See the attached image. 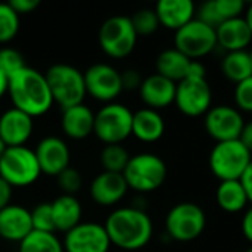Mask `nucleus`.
Here are the masks:
<instances>
[{
	"mask_svg": "<svg viewBox=\"0 0 252 252\" xmlns=\"http://www.w3.org/2000/svg\"><path fill=\"white\" fill-rule=\"evenodd\" d=\"M103 226L111 244L124 251L145 248L154 235L151 217L145 210L136 207H123L112 211Z\"/></svg>",
	"mask_w": 252,
	"mask_h": 252,
	"instance_id": "f257e3e1",
	"label": "nucleus"
},
{
	"mask_svg": "<svg viewBox=\"0 0 252 252\" xmlns=\"http://www.w3.org/2000/svg\"><path fill=\"white\" fill-rule=\"evenodd\" d=\"M7 93L13 108L32 118L46 114L55 103L44 74L31 66L22 68L9 78Z\"/></svg>",
	"mask_w": 252,
	"mask_h": 252,
	"instance_id": "f03ea898",
	"label": "nucleus"
},
{
	"mask_svg": "<svg viewBox=\"0 0 252 252\" xmlns=\"http://www.w3.org/2000/svg\"><path fill=\"white\" fill-rule=\"evenodd\" d=\"M44 77L53 102L62 109L83 103L87 93L84 75L78 68L68 63H55L46 71Z\"/></svg>",
	"mask_w": 252,
	"mask_h": 252,
	"instance_id": "7ed1b4c3",
	"label": "nucleus"
},
{
	"mask_svg": "<svg viewBox=\"0 0 252 252\" xmlns=\"http://www.w3.org/2000/svg\"><path fill=\"white\" fill-rule=\"evenodd\" d=\"M123 176L128 185V189L139 193H148L164 185L167 179V165L158 155L143 152L130 157Z\"/></svg>",
	"mask_w": 252,
	"mask_h": 252,
	"instance_id": "20e7f679",
	"label": "nucleus"
},
{
	"mask_svg": "<svg viewBox=\"0 0 252 252\" xmlns=\"http://www.w3.org/2000/svg\"><path fill=\"white\" fill-rule=\"evenodd\" d=\"M252 161V154L239 140L219 142L210 154L211 173L220 180H241Z\"/></svg>",
	"mask_w": 252,
	"mask_h": 252,
	"instance_id": "39448f33",
	"label": "nucleus"
},
{
	"mask_svg": "<svg viewBox=\"0 0 252 252\" xmlns=\"http://www.w3.org/2000/svg\"><path fill=\"white\" fill-rule=\"evenodd\" d=\"M207 227L204 210L193 202L174 205L165 217L167 236L177 242H192L198 239Z\"/></svg>",
	"mask_w": 252,
	"mask_h": 252,
	"instance_id": "423d86ee",
	"label": "nucleus"
},
{
	"mask_svg": "<svg viewBox=\"0 0 252 252\" xmlns=\"http://www.w3.org/2000/svg\"><path fill=\"white\" fill-rule=\"evenodd\" d=\"M133 112L123 103L111 102L94 114L93 133L105 145H121L131 136Z\"/></svg>",
	"mask_w": 252,
	"mask_h": 252,
	"instance_id": "0eeeda50",
	"label": "nucleus"
},
{
	"mask_svg": "<svg viewBox=\"0 0 252 252\" xmlns=\"http://www.w3.org/2000/svg\"><path fill=\"white\" fill-rule=\"evenodd\" d=\"M41 174L35 154L27 146L6 148L0 158V177L13 186H30Z\"/></svg>",
	"mask_w": 252,
	"mask_h": 252,
	"instance_id": "6e6552de",
	"label": "nucleus"
},
{
	"mask_svg": "<svg viewBox=\"0 0 252 252\" xmlns=\"http://www.w3.org/2000/svg\"><path fill=\"white\" fill-rule=\"evenodd\" d=\"M137 43V34L133 28L130 16L115 15L105 19L99 28L100 49L111 58L128 56Z\"/></svg>",
	"mask_w": 252,
	"mask_h": 252,
	"instance_id": "1a4fd4ad",
	"label": "nucleus"
},
{
	"mask_svg": "<svg viewBox=\"0 0 252 252\" xmlns=\"http://www.w3.org/2000/svg\"><path fill=\"white\" fill-rule=\"evenodd\" d=\"M174 47L186 55L190 61H198L213 53L219 47L216 28L195 18L188 25L176 31Z\"/></svg>",
	"mask_w": 252,
	"mask_h": 252,
	"instance_id": "9d476101",
	"label": "nucleus"
},
{
	"mask_svg": "<svg viewBox=\"0 0 252 252\" xmlns=\"http://www.w3.org/2000/svg\"><path fill=\"white\" fill-rule=\"evenodd\" d=\"M213 92L207 78H185L177 83L174 105L186 117H202L213 106Z\"/></svg>",
	"mask_w": 252,
	"mask_h": 252,
	"instance_id": "9b49d317",
	"label": "nucleus"
},
{
	"mask_svg": "<svg viewBox=\"0 0 252 252\" xmlns=\"http://www.w3.org/2000/svg\"><path fill=\"white\" fill-rule=\"evenodd\" d=\"M245 123L242 112L230 105L211 106L204 115V127L217 143L239 139Z\"/></svg>",
	"mask_w": 252,
	"mask_h": 252,
	"instance_id": "f8f14e48",
	"label": "nucleus"
},
{
	"mask_svg": "<svg viewBox=\"0 0 252 252\" xmlns=\"http://www.w3.org/2000/svg\"><path fill=\"white\" fill-rule=\"evenodd\" d=\"M86 93L92 97L111 103L123 92L121 72L109 63H94L90 65L84 72Z\"/></svg>",
	"mask_w": 252,
	"mask_h": 252,
	"instance_id": "ddd939ff",
	"label": "nucleus"
},
{
	"mask_svg": "<svg viewBox=\"0 0 252 252\" xmlns=\"http://www.w3.org/2000/svg\"><path fill=\"white\" fill-rule=\"evenodd\" d=\"M62 245L65 252H108L112 244L103 224L81 221L65 233Z\"/></svg>",
	"mask_w": 252,
	"mask_h": 252,
	"instance_id": "4468645a",
	"label": "nucleus"
},
{
	"mask_svg": "<svg viewBox=\"0 0 252 252\" xmlns=\"http://www.w3.org/2000/svg\"><path fill=\"white\" fill-rule=\"evenodd\" d=\"M34 154L40 165V170L44 174L56 177L61 171L69 167V161H71L69 148L62 139L56 136H47L41 139Z\"/></svg>",
	"mask_w": 252,
	"mask_h": 252,
	"instance_id": "2eb2a0df",
	"label": "nucleus"
},
{
	"mask_svg": "<svg viewBox=\"0 0 252 252\" xmlns=\"http://www.w3.org/2000/svg\"><path fill=\"white\" fill-rule=\"evenodd\" d=\"M89 190L92 199L96 204L102 207H111L118 204L126 196L128 190V185L123 173L102 171L93 179Z\"/></svg>",
	"mask_w": 252,
	"mask_h": 252,
	"instance_id": "dca6fc26",
	"label": "nucleus"
},
{
	"mask_svg": "<svg viewBox=\"0 0 252 252\" xmlns=\"http://www.w3.org/2000/svg\"><path fill=\"white\" fill-rule=\"evenodd\" d=\"M176 87L177 84L174 81L155 72L143 78L139 87V94L143 103L146 105V108L159 111L174 103Z\"/></svg>",
	"mask_w": 252,
	"mask_h": 252,
	"instance_id": "f3484780",
	"label": "nucleus"
},
{
	"mask_svg": "<svg viewBox=\"0 0 252 252\" xmlns=\"http://www.w3.org/2000/svg\"><path fill=\"white\" fill-rule=\"evenodd\" d=\"M32 127V117L13 106L0 115V137L7 148L25 146V142L31 137Z\"/></svg>",
	"mask_w": 252,
	"mask_h": 252,
	"instance_id": "a211bd4d",
	"label": "nucleus"
},
{
	"mask_svg": "<svg viewBox=\"0 0 252 252\" xmlns=\"http://www.w3.org/2000/svg\"><path fill=\"white\" fill-rule=\"evenodd\" d=\"M32 232L31 213L15 204L0 210V239L9 242H22Z\"/></svg>",
	"mask_w": 252,
	"mask_h": 252,
	"instance_id": "6ab92c4d",
	"label": "nucleus"
},
{
	"mask_svg": "<svg viewBox=\"0 0 252 252\" xmlns=\"http://www.w3.org/2000/svg\"><path fill=\"white\" fill-rule=\"evenodd\" d=\"M217 46L226 53L247 50L252 43V32L247 19L242 16L224 21L216 28Z\"/></svg>",
	"mask_w": 252,
	"mask_h": 252,
	"instance_id": "aec40b11",
	"label": "nucleus"
},
{
	"mask_svg": "<svg viewBox=\"0 0 252 252\" xmlns=\"http://www.w3.org/2000/svg\"><path fill=\"white\" fill-rule=\"evenodd\" d=\"M159 25L174 32L196 16V6L190 0H159L155 6Z\"/></svg>",
	"mask_w": 252,
	"mask_h": 252,
	"instance_id": "412c9836",
	"label": "nucleus"
},
{
	"mask_svg": "<svg viewBox=\"0 0 252 252\" xmlns=\"http://www.w3.org/2000/svg\"><path fill=\"white\" fill-rule=\"evenodd\" d=\"M245 3L242 0H210L196 7V19L217 28L224 21L242 16L245 13Z\"/></svg>",
	"mask_w": 252,
	"mask_h": 252,
	"instance_id": "4be33fe9",
	"label": "nucleus"
},
{
	"mask_svg": "<svg viewBox=\"0 0 252 252\" xmlns=\"http://www.w3.org/2000/svg\"><path fill=\"white\" fill-rule=\"evenodd\" d=\"M165 133V121L159 111L151 108H142L133 112V124H131V134L145 142L154 143L158 142Z\"/></svg>",
	"mask_w": 252,
	"mask_h": 252,
	"instance_id": "5701e85b",
	"label": "nucleus"
},
{
	"mask_svg": "<svg viewBox=\"0 0 252 252\" xmlns=\"http://www.w3.org/2000/svg\"><path fill=\"white\" fill-rule=\"evenodd\" d=\"M63 133L71 139H86L93 133L94 114L84 103L62 109L61 118Z\"/></svg>",
	"mask_w": 252,
	"mask_h": 252,
	"instance_id": "b1692460",
	"label": "nucleus"
},
{
	"mask_svg": "<svg viewBox=\"0 0 252 252\" xmlns=\"http://www.w3.org/2000/svg\"><path fill=\"white\" fill-rule=\"evenodd\" d=\"M52 216L55 230L58 232H69L75 226L81 223L83 208L80 201L72 195H59L52 202Z\"/></svg>",
	"mask_w": 252,
	"mask_h": 252,
	"instance_id": "393cba45",
	"label": "nucleus"
},
{
	"mask_svg": "<svg viewBox=\"0 0 252 252\" xmlns=\"http://www.w3.org/2000/svg\"><path fill=\"white\" fill-rule=\"evenodd\" d=\"M190 62L192 61L186 55L179 52L176 47L165 49L158 55V58L155 61L157 74H159L177 84L188 77Z\"/></svg>",
	"mask_w": 252,
	"mask_h": 252,
	"instance_id": "a878e982",
	"label": "nucleus"
},
{
	"mask_svg": "<svg viewBox=\"0 0 252 252\" xmlns=\"http://www.w3.org/2000/svg\"><path fill=\"white\" fill-rule=\"evenodd\" d=\"M216 201L223 211L230 214L245 211L250 204V199L241 180L220 182L216 190Z\"/></svg>",
	"mask_w": 252,
	"mask_h": 252,
	"instance_id": "bb28decb",
	"label": "nucleus"
},
{
	"mask_svg": "<svg viewBox=\"0 0 252 252\" xmlns=\"http://www.w3.org/2000/svg\"><path fill=\"white\" fill-rule=\"evenodd\" d=\"M221 72L229 81L235 84H239L241 81L251 77L252 61L250 50L226 53L221 59Z\"/></svg>",
	"mask_w": 252,
	"mask_h": 252,
	"instance_id": "cd10ccee",
	"label": "nucleus"
},
{
	"mask_svg": "<svg viewBox=\"0 0 252 252\" xmlns=\"http://www.w3.org/2000/svg\"><path fill=\"white\" fill-rule=\"evenodd\" d=\"M18 252H65L62 242L55 233L32 230L22 242H19Z\"/></svg>",
	"mask_w": 252,
	"mask_h": 252,
	"instance_id": "c85d7f7f",
	"label": "nucleus"
},
{
	"mask_svg": "<svg viewBox=\"0 0 252 252\" xmlns=\"http://www.w3.org/2000/svg\"><path fill=\"white\" fill-rule=\"evenodd\" d=\"M130 161V154L123 145H105L100 152V164L103 171L123 173Z\"/></svg>",
	"mask_w": 252,
	"mask_h": 252,
	"instance_id": "c756f323",
	"label": "nucleus"
},
{
	"mask_svg": "<svg viewBox=\"0 0 252 252\" xmlns=\"http://www.w3.org/2000/svg\"><path fill=\"white\" fill-rule=\"evenodd\" d=\"M130 21L133 24V28H134L137 37L139 35H143V37L152 35L161 27L155 9H151V7H142V9L136 10L130 16Z\"/></svg>",
	"mask_w": 252,
	"mask_h": 252,
	"instance_id": "7c9ffc66",
	"label": "nucleus"
},
{
	"mask_svg": "<svg viewBox=\"0 0 252 252\" xmlns=\"http://www.w3.org/2000/svg\"><path fill=\"white\" fill-rule=\"evenodd\" d=\"M19 31V15L9 3H0V43L15 38Z\"/></svg>",
	"mask_w": 252,
	"mask_h": 252,
	"instance_id": "2f4dec72",
	"label": "nucleus"
},
{
	"mask_svg": "<svg viewBox=\"0 0 252 252\" xmlns=\"http://www.w3.org/2000/svg\"><path fill=\"white\" fill-rule=\"evenodd\" d=\"M31 223L32 230L37 232H47L55 233V224H53V216H52V205L50 202H41L35 205L31 211Z\"/></svg>",
	"mask_w": 252,
	"mask_h": 252,
	"instance_id": "473e14b6",
	"label": "nucleus"
},
{
	"mask_svg": "<svg viewBox=\"0 0 252 252\" xmlns=\"http://www.w3.org/2000/svg\"><path fill=\"white\" fill-rule=\"evenodd\" d=\"M58 188L62 190V195H75L83 186V176L74 167H66L56 176Z\"/></svg>",
	"mask_w": 252,
	"mask_h": 252,
	"instance_id": "72a5a7b5",
	"label": "nucleus"
},
{
	"mask_svg": "<svg viewBox=\"0 0 252 252\" xmlns=\"http://www.w3.org/2000/svg\"><path fill=\"white\" fill-rule=\"evenodd\" d=\"M25 59L21 52L12 47H3L0 49V71H3L7 78H10L13 74L25 68Z\"/></svg>",
	"mask_w": 252,
	"mask_h": 252,
	"instance_id": "f704fd0d",
	"label": "nucleus"
},
{
	"mask_svg": "<svg viewBox=\"0 0 252 252\" xmlns=\"http://www.w3.org/2000/svg\"><path fill=\"white\" fill-rule=\"evenodd\" d=\"M235 105L241 112L252 114V75L235 87Z\"/></svg>",
	"mask_w": 252,
	"mask_h": 252,
	"instance_id": "c9c22d12",
	"label": "nucleus"
},
{
	"mask_svg": "<svg viewBox=\"0 0 252 252\" xmlns=\"http://www.w3.org/2000/svg\"><path fill=\"white\" fill-rule=\"evenodd\" d=\"M143 78L136 69H126L121 72V83H123V90H134L139 89L142 84Z\"/></svg>",
	"mask_w": 252,
	"mask_h": 252,
	"instance_id": "e433bc0d",
	"label": "nucleus"
},
{
	"mask_svg": "<svg viewBox=\"0 0 252 252\" xmlns=\"http://www.w3.org/2000/svg\"><path fill=\"white\" fill-rule=\"evenodd\" d=\"M7 3L18 15H22V13H31L32 10H35L40 4V0H10Z\"/></svg>",
	"mask_w": 252,
	"mask_h": 252,
	"instance_id": "4c0bfd02",
	"label": "nucleus"
},
{
	"mask_svg": "<svg viewBox=\"0 0 252 252\" xmlns=\"http://www.w3.org/2000/svg\"><path fill=\"white\" fill-rule=\"evenodd\" d=\"M12 199V186L0 177V210L7 207Z\"/></svg>",
	"mask_w": 252,
	"mask_h": 252,
	"instance_id": "58836bf2",
	"label": "nucleus"
},
{
	"mask_svg": "<svg viewBox=\"0 0 252 252\" xmlns=\"http://www.w3.org/2000/svg\"><path fill=\"white\" fill-rule=\"evenodd\" d=\"M186 78H198V80L207 78V68L204 66L202 62H199V61H192Z\"/></svg>",
	"mask_w": 252,
	"mask_h": 252,
	"instance_id": "ea45409f",
	"label": "nucleus"
},
{
	"mask_svg": "<svg viewBox=\"0 0 252 252\" xmlns=\"http://www.w3.org/2000/svg\"><path fill=\"white\" fill-rule=\"evenodd\" d=\"M242 233L252 244V205L245 210V214L242 217Z\"/></svg>",
	"mask_w": 252,
	"mask_h": 252,
	"instance_id": "a19ab883",
	"label": "nucleus"
},
{
	"mask_svg": "<svg viewBox=\"0 0 252 252\" xmlns=\"http://www.w3.org/2000/svg\"><path fill=\"white\" fill-rule=\"evenodd\" d=\"M241 183H242V186H244V189L247 192V196L250 199V204L252 205V161L250 162L248 168L245 170L244 176L241 177Z\"/></svg>",
	"mask_w": 252,
	"mask_h": 252,
	"instance_id": "79ce46f5",
	"label": "nucleus"
},
{
	"mask_svg": "<svg viewBox=\"0 0 252 252\" xmlns=\"http://www.w3.org/2000/svg\"><path fill=\"white\" fill-rule=\"evenodd\" d=\"M239 140L247 146V149L252 154V120L251 121H248V123H245Z\"/></svg>",
	"mask_w": 252,
	"mask_h": 252,
	"instance_id": "37998d69",
	"label": "nucleus"
},
{
	"mask_svg": "<svg viewBox=\"0 0 252 252\" xmlns=\"http://www.w3.org/2000/svg\"><path fill=\"white\" fill-rule=\"evenodd\" d=\"M7 86H9V78H7V75H6L3 71H0V99H1L3 94L7 92Z\"/></svg>",
	"mask_w": 252,
	"mask_h": 252,
	"instance_id": "c03bdc74",
	"label": "nucleus"
},
{
	"mask_svg": "<svg viewBox=\"0 0 252 252\" xmlns=\"http://www.w3.org/2000/svg\"><path fill=\"white\" fill-rule=\"evenodd\" d=\"M244 18L247 19V22H248V25H250V28H251V32H252V1L250 3V6L245 9V15H244Z\"/></svg>",
	"mask_w": 252,
	"mask_h": 252,
	"instance_id": "a18cd8bd",
	"label": "nucleus"
},
{
	"mask_svg": "<svg viewBox=\"0 0 252 252\" xmlns=\"http://www.w3.org/2000/svg\"><path fill=\"white\" fill-rule=\"evenodd\" d=\"M6 148H7V146H6V143H4V142L1 140V137H0V158H1V155L4 154Z\"/></svg>",
	"mask_w": 252,
	"mask_h": 252,
	"instance_id": "49530a36",
	"label": "nucleus"
},
{
	"mask_svg": "<svg viewBox=\"0 0 252 252\" xmlns=\"http://www.w3.org/2000/svg\"><path fill=\"white\" fill-rule=\"evenodd\" d=\"M250 56H251V61H252V49L250 50Z\"/></svg>",
	"mask_w": 252,
	"mask_h": 252,
	"instance_id": "de8ad7c7",
	"label": "nucleus"
},
{
	"mask_svg": "<svg viewBox=\"0 0 252 252\" xmlns=\"http://www.w3.org/2000/svg\"><path fill=\"white\" fill-rule=\"evenodd\" d=\"M247 252H252V247H251V248H250V250H248V251H247Z\"/></svg>",
	"mask_w": 252,
	"mask_h": 252,
	"instance_id": "09e8293b",
	"label": "nucleus"
}]
</instances>
